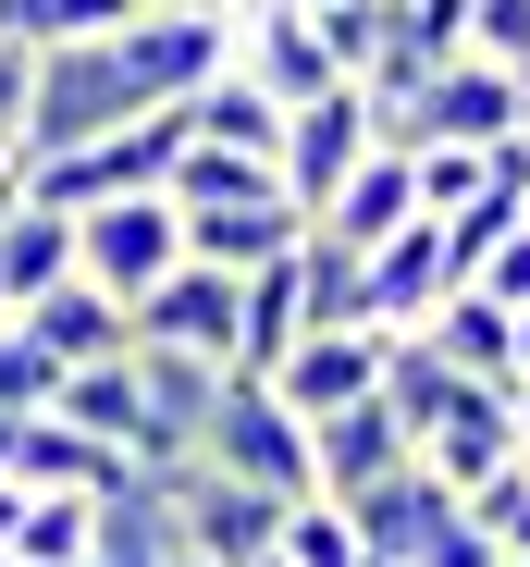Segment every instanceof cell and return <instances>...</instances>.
<instances>
[{
  "instance_id": "obj_15",
  "label": "cell",
  "mask_w": 530,
  "mask_h": 567,
  "mask_svg": "<svg viewBox=\"0 0 530 567\" xmlns=\"http://www.w3.org/2000/svg\"><path fill=\"white\" fill-rule=\"evenodd\" d=\"M173 223H186V259L198 271H272L284 247H309V210L297 198H247V210H173Z\"/></svg>"
},
{
  "instance_id": "obj_28",
  "label": "cell",
  "mask_w": 530,
  "mask_h": 567,
  "mask_svg": "<svg viewBox=\"0 0 530 567\" xmlns=\"http://www.w3.org/2000/svg\"><path fill=\"white\" fill-rule=\"evenodd\" d=\"M457 518H469V530H481V543L518 567V555H530V456H518V468H493V482H481Z\"/></svg>"
},
{
  "instance_id": "obj_6",
  "label": "cell",
  "mask_w": 530,
  "mask_h": 567,
  "mask_svg": "<svg viewBox=\"0 0 530 567\" xmlns=\"http://www.w3.org/2000/svg\"><path fill=\"white\" fill-rule=\"evenodd\" d=\"M13 482L25 494H74V506H148V468L124 456V444H100V432H74V420H25V444H13Z\"/></svg>"
},
{
  "instance_id": "obj_19",
  "label": "cell",
  "mask_w": 530,
  "mask_h": 567,
  "mask_svg": "<svg viewBox=\"0 0 530 567\" xmlns=\"http://www.w3.org/2000/svg\"><path fill=\"white\" fill-rule=\"evenodd\" d=\"M173 124H186V148H235V161H272V173H284V112L259 100L235 62L198 86V100H173Z\"/></svg>"
},
{
  "instance_id": "obj_40",
  "label": "cell",
  "mask_w": 530,
  "mask_h": 567,
  "mask_svg": "<svg viewBox=\"0 0 530 567\" xmlns=\"http://www.w3.org/2000/svg\"><path fill=\"white\" fill-rule=\"evenodd\" d=\"M518 370H530V309H518Z\"/></svg>"
},
{
  "instance_id": "obj_17",
  "label": "cell",
  "mask_w": 530,
  "mask_h": 567,
  "mask_svg": "<svg viewBox=\"0 0 530 567\" xmlns=\"http://www.w3.org/2000/svg\"><path fill=\"white\" fill-rule=\"evenodd\" d=\"M419 346H432V358H445V370H457V383H493V395L518 383V309H493V297H481V284H457V297H445V309H432V321H419Z\"/></svg>"
},
{
  "instance_id": "obj_27",
  "label": "cell",
  "mask_w": 530,
  "mask_h": 567,
  "mask_svg": "<svg viewBox=\"0 0 530 567\" xmlns=\"http://www.w3.org/2000/svg\"><path fill=\"white\" fill-rule=\"evenodd\" d=\"M407 173H419V223H457L493 185V148H407Z\"/></svg>"
},
{
  "instance_id": "obj_29",
  "label": "cell",
  "mask_w": 530,
  "mask_h": 567,
  "mask_svg": "<svg viewBox=\"0 0 530 567\" xmlns=\"http://www.w3.org/2000/svg\"><path fill=\"white\" fill-rule=\"evenodd\" d=\"M284 567H383V555L345 530V506H321V494H309V506H284Z\"/></svg>"
},
{
  "instance_id": "obj_43",
  "label": "cell",
  "mask_w": 530,
  "mask_h": 567,
  "mask_svg": "<svg viewBox=\"0 0 530 567\" xmlns=\"http://www.w3.org/2000/svg\"><path fill=\"white\" fill-rule=\"evenodd\" d=\"M0 321H13V297H0Z\"/></svg>"
},
{
  "instance_id": "obj_12",
  "label": "cell",
  "mask_w": 530,
  "mask_h": 567,
  "mask_svg": "<svg viewBox=\"0 0 530 567\" xmlns=\"http://www.w3.org/2000/svg\"><path fill=\"white\" fill-rule=\"evenodd\" d=\"M358 284H371V333H419L432 309L457 297V247H445V223H407L395 247H371Z\"/></svg>"
},
{
  "instance_id": "obj_31",
  "label": "cell",
  "mask_w": 530,
  "mask_h": 567,
  "mask_svg": "<svg viewBox=\"0 0 530 567\" xmlns=\"http://www.w3.org/2000/svg\"><path fill=\"white\" fill-rule=\"evenodd\" d=\"M469 50L506 62V74H530V0H469Z\"/></svg>"
},
{
  "instance_id": "obj_21",
  "label": "cell",
  "mask_w": 530,
  "mask_h": 567,
  "mask_svg": "<svg viewBox=\"0 0 530 567\" xmlns=\"http://www.w3.org/2000/svg\"><path fill=\"white\" fill-rule=\"evenodd\" d=\"M50 284H74V223L25 198L13 223H0V297H13V309H38Z\"/></svg>"
},
{
  "instance_id": "obj_3",
  "label": "cell",
  "mask_w": 530,
  "mask_h": 567,
  "mask_svg": "<svg viewBox=\"0 0 530 567\" xmlns=\"http://www.w3.org/2000/svg\"><path fill=\"white\" fill-rule=\"evenodd\" d=\"M518 124H530V74H506V62L457 50V62L432 74L395 124H383V148H506Z\"/></svg>"
},
{
  "instance_id": "obj_1",
  "label": "cell",
  "mask_w": 530,
  "mask_h": 567,
  "mask_svg": "<svg viewBox=\"0 0 530 567\" xmlns=\"http://www.w3.org/2000/svg\"><path fill=\"white\" fill-rule=\"evenodd\" d=\"M198 468H222V482L272 494V506H309L321 494L309 482V420H284V395L272 383H235V370H222V395L198 420Z\"/></svg>"
},
{
  "instance_id": "obj_38",
  "label": "cell",
  "mask_w": 530,
  "mask_h": 567,
  "mask_svg": "<svg viewBox=\"0 0 530 567\" xmlns=\"http://www.w3.org/2000/svg\"><path fill=\"white\" fill-rule=\"evenodd\" d=\"M124 13H210V0H124Z\"/></svg>"
},
{
  "instance_id": "obj_20",
  "label": "cell",
  "mask_w": 530,
  "mask_h": 567,
  "mask_svg": "<svg viewBox=\"0 0 530 567\" xmlns=\"http://www.w3.org/2000/svg\"><path fill=\"white\" fill-rule=\"evenodd\" d=\"M445 518H457V494H445V482H432V468H419V456L395 468V482H371L358 506H345V530H358V543H371L383 567H407V555H419L432 530H445Z\"/></svg>"
},
{
  "instance_id": "obj_5",
  "label": "cell",
  "mask_w": 530,
  "mask_h": 567,
  "mask_svg": "<svg viewBox=\"0 0 530 567\" xmlns=\"http://www.w3.org/2000/svg\"><path fill=\"white\" fill-rule=\"evenodd\" d=\"M173 259H186V223H173V198H112V210H74V284H100L112 309H136Z\"/></svg>"
},
{
  "instance_id": "obj_35",
  "label": "cell",
  "mask_w": 530,
  "mask_h": 567,
  "mask_svg": "<svg viewBox=\"0 0 530 567\" xmlns=\"http://www.w3.org/2000/svg\"><path fill=\"white\" fill-rule=\"evenodd\" d=\"M136 567H198V555H186V543H173V530L148 518V555H136Z\"/></svg>"
},
{
  "instance_id": "obj_30",
  "label": "cell",
  "mask_w": 530,
  "mask_h": 567,
  "mask_svg": "<svg viewBox=\"0 0 530 567\" xmlns=\"http://www.w3.org/2000/svg\"><path fill=\"white\" fill-rule=\"evenodd\" d=\"M50 395H62V370H50L13 321H0V420H50Z\"/></svg>"
},
{
  "instance_id": "obj_33",
  "label": "cell",
  "mask_w": 530,
  "mask_h": 567,
  "mask_svg": "<svg viewBox=\"0 0 530 567\" xmlns=\"http://www.w3.org/2000/svg\"><path fill=\"white\" fill-rule=\"evenodd\" d=\"M407 567H506V555H493V543H481L469 518H445V530H432V543H419Z\"/></svg>"
},
{
  "instance_id": "obj_16",
  "label": "cell",
  "mask_w": 530,
  "mask_h": 567,
  "mask_svg": "<svg viewBox=\"0 0 530 567\" xmlns=\"http://www.w3.org/2000/svg\"><path fill=\"white\" fill-rule=\"evenodd\" d=\"M13 333H25L50 370H100V358H124V346H136V321L100 297V284H50L38 309H13Z\"/></svg>"
},
{
  "instance_id": "obj_32",
  "label": "cell",
  "mask_w": 530,
  "mask_h": 567,
  "mask_svg": "<svg viewBox=\"0 0 530 567\" xmlns=\"http://www.w3.org/2000/svg\"><path fill=\"white\" fill-rule=\"evenodd\" d=\"M469 284H481L493 309H530V223H518V235H506V247H493V259H481Z\"/></svg>"
},
{
  "instance_id": "obj_26",
  "label": "cell",
  "mask_w": 530,
  "mask_h": 567,
  "mask_svg": "<svg viewBox=\"0 0 530 567\" xmlns=\"http://www.w3.org/2000/svg\"><path fill=\"white\" fill-rule=\"evenodd\" d=\"M297 271H309V333H358L371 321V284H358V259H345L333 235H309Z\"/></svg>"
},
{
  "instance_id": "obj_4",
  "label": "cell",
  "mask_w": 530,
  "mask_h": 567,
  "mask_svg": "<svg viewBox=\"0 0 530 567\" xmlns=\"http://www.w3.org/2000/svg\"><path fill=\"white\" fill-rule=\"evenodd\" d=\"M148 358H198V370H235V321H247V284L235 271H198V259H173L148 297L124 309Z\"/></svg>"
},
{
  "instance_id": "obj_34",
  "label": "cell",
  "mask_w": 530,
  "mask_h": 567,
  "mask_svg": "<svg viewBox=\"0 0 530 567\" xmlns=\"http://www.w3.org/2000/svg\"><path fill=\"white\" fill-rule=\"evenodd\" d=\"M25 86H38V50L0 38V136H13V148H25Z\"/></svg>"
},
{
  "instance_id": "obj_7",
  "label": "cell",
  "mask_w": 530,
  "mask_h": 567,
  "mask_svg": "<svg viewBox=\"0 0 530 567\" xmlns=\"http://www.w3.org/2000/svg\"><path fill=\"white\" fill-rule=\"evenodd\" d=\"M371 148H383V124H371V100H358V86H321L309 112H284V198H297V210L321 223V210H333V185L358 173Z\"/></svg>"
},
{
  "instance_id": "obj_10",
  "label": "cell",
  "mask_w": 530,
  "mask_h": 567,
  "mask_svg": "<svg viewBox=\"0 0 530 567\" xmlns=\"http://www.w3.org/2000/svg\"><path fill=\"white\" fill-rule=\"evenodd\" d=\"M383 358H395V333H309L284 370H272V395H284V420H345V408H371L383 395Z\"/></svg>"
},
{
  "instance_id": "obj_39",
  "label": "cell",
  "mask_w": 530,
  "mask_h": 567,
  "mask_svg": "<svg viewBox=\"0 0 530 567\" xmlns=\"http://www.w3.org/2000/svg\"><path fill=\"white\" fill-rule=\"evenodd\" d=\"M13 444H25V420H0V482H13Z\"/></svg>"
},
{
  "instance_id": "obj_11",
  "label": "cell",
  "mask_w": 530,
  "mask_h": 567,
  "mask_svg": "<svg viewBox=\"0 0 530 567\" xmlns=\"http://www.w3.org/2000/svg\"><path fill=\"white\" fill-rule=\"evenodd\" d=\"M419 444H407V420L371 395V408H345V420H309V482H321V506H358L371 482H395Z\"/></svg>"
},
{
  "instance_id": "obj_8",
  "label": "cell",
  "mask_w": 530,
  "mask_h": 567,
  "mask_svg": "<svg viewBox=\"0 0 530 567\" xmlns=\"http://www.w3.org/2000/svg\"><path fill=\"white\" fill-rule=\"evenodd\" d=\"M235 74H247L272 112H309L321 86H345V74H333V50H321V25H309V13H284V0H247V13H235Z\"/></svg>"
},
{
  "instance_id": "obj_23",
  "label": "cell",
  "mask_w": 530,
  "mask_h": 567,
  "mask_svg": "<svg viewBox=\"0 0 530 567\" xmlns=\"http://www.w3.org/2000/svg\"><path fill=\"white\" fill-rule=\"evenodd\" d=\"M160 198L173 210H247V198H284V173L272 161H235V148H173Z\"/></svg>"
},
{
  "instance_id": "obj_42",
  "label": "cell",
  "mask_w": 530,
  "mask_h": 567,
  "mask_svg": "<svg viewBox=\"0 0 530 567\" xmlns=\"http://www.w3.org/2000/svg\"><path fill=\"white\" fill-rule=\"evenodd\" d=\"M518 161H530V124H518Z\"/></svg>"
},
{
  "instance_id": "obj_22",
  "label": "cell",
  "mask_w": 530,
  "mask_h": 567,
  "mask_svg": "<svg viewBox=\"0 0 530 567\" xmlns=\"http://www.w3.org/2000/svg\"><path fill=\"white\" fill-rule=\"evenodd\" d=\"M112 555V506H74V494H25L13 567H100Z\"/></svg>"
},
{
  "instance_id": "obj_14",
  "label": "cell",
  "mask_w": 530,
  "mask_h": 567,
  "mask_svg": "<svg viewBox=\"0 0 530 567\" xmlns=\"http://www.w3.org/2000/svg\"><path fill=\"white\" fill-rule=\"evenodd\" d=\"M419 468H432V482H445L457 506L493 482V468H518V420H506V395L493 383H469L445 420H432V444H419Z\"/></svg>"
},
{
  "instance_id": "obj_25",
  "label": "cell",
  "mask_w": 530,
  "mask_h": 567,
  "mask_svg": "<svg viewBox=\"0 0 530 567\" xmlns=\"http://www.w3.org/2000/svg\"><path fill=\"white\" fill-rule=\"evenodd\" d=\"M457 395H469V383H457V370H445V358H432L419 333H395V358H383V408L407 420V444H432V420H445Z\"/></svg>"
},
{
  "instance_id": "obj_41",
  "label": "cell",
  "mask_w": 530,
  "mask_h": 567,
  "mask_svg": "<svg viewBox=\"0 0 530 567\" xmlns=\"http://www.w3.org/2000/svg\"><path fill=\"white\" fill-rule=\"evenodd\" d=\"M210 13H247V0H210Z\"/></svg>"
},
{
  "instance_id": "obj_13",
  "label": "cell",
  "mask_w": 530,
  "mask_h": 567,
  "mask_svg": "<svg viewBox=\"0 0 530 567\" xmlns=\"http://www.w3.org/2000/svg\"><path fill=\"white\" fill-rule=\"evenodd\" d=\"M407 223H419V173H407V148H371L358 173L333 185V210H321L309 235H333L345 259H371V247H395Z\"/></svg>"
},
{
  "instance_id": "obj_24",
  "label": "cell",
  "mask_w": 530,
  "mask_h": 567,
  "mask_svg": "<svg viewBox=\"0 0 530 567\" xmlns=\"http://www.w3.org/2000/svg\"><path fill=\"white\" fill-rule=\"evenodd\" d=\"M124 25H136L124 0H0L13 50H86V38H124Z\"/></svg>"
},
{
  "instance_id": "obj_9",
  "label": "cell",
  "mask_w": 530,
  "mask_h": 567,
  "mask_svg": "<svg viewBox=\"0 0 530 567\" xmlns=\"http://www.w3.org/2000/svg\"><path fill=\"white\" fill-rule=\"evenodd\" d=\"M50 420H74V432H100V444H124L148 482L173 468V432H160V408H148V383H136V346L124 358H100V370H62V395H50Z\"/></svg>"
},
{
  "instance_id": "obj_36",
  "label": "cell",
  "mask_w": 530,
  "mask_h": 567,
  "mask_svg": "<svg viewBox=\"0 0 530 567\" xmlns=\"http://www.w3.org/2000/svg\"><path fill=\"white\" fill-rule=\"evenodd\" d=\"M13 530H25V482H0V555H13Z\"/></svg>"
},
{
  "instance_id": "obj_2",
  "label": "cell",
  "mask_w": 530,
  "mask_h": 567,
  "mask_svg": "<svg viewBox=\"0 0 530 567\" xmlns=\"http://www.w3.org/2000/svg\"><path fill=\"white\" fill-rule=\"evenodd\" d=\"M112 124H148L124 50H112V38H86V50H38V86H25V161H62V148L112 136Z\"/></svg>"
},
{
  "instance_id": "obj_37",
  "label": "cell",
  "mask_w": 530,
  "mask_h": 567,
  "mask_svg": "<svg viewBox=\"0 0 530 567\" xmlns=\"http://www.w3.org/2000/svg\"><path fill=\"white\" fill-rule=\"evenodd\" d=\"M506 420H518V456H530V370H518V383H506Z\"/></svg>"
},
{
  "instance_id": "obj_18",
  "label": "cell",
  "mask_w": 530,
  "mask_h": 567,
  "mask_svg": "<svg viewBox=\"0 0 530 567\" xmlns=\"http://www.w3.org/2000/svg\"><path fill=\"white\" fill-rule=\"evenodd\" d=\"M309 346V271H297V247L272 259V271H247V321H235V383H272V370Z\"/></svg>"
}]
</instances>
